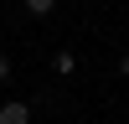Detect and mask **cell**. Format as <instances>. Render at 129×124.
Masks as SVG:
<instances>
[{"instance_id":"1","label":"cell","mask_w":129,"mask_h":124,"mask_svg":"<svg viewBox=\"0 0 129 124\" xmlns=\"http://www.w3.org/2000/svg\"><path fill=\"white\" fill-rule=\"evenodd\" d=\"M0 124H31V103H21V98L0 103Z\"/></svg>"},{"instance_id":"2","label":"cell","mask_w":129,"mask_h":124,"mask_svg":"<svg viewBox=\"0 0 129 124\" xmlns=\"http://www.w3.org/2000/svg\"><path fill=\"white\" fill-rule=\"evenodd\" d=\"M52 72H57V78H72V72H78V57H72L67 47H62V52H52Z\"/></svg>"},{"instance_id":"3","label":"cell","mask_w":129,"mask_h":124,"mask_svg":"<svg viewBox=\"0 0 129 124\" xmlns=\"http://www.w3.org/2000/svg\"><path fill=\"white\" fill-rule=\"evenodd\" d=\"M26 10H31V16H52V10H57V0H26Z\"/></svg>"},{"instance_id":"4","label":"cell","mask_w":129,"mask_h":124,"mask_svg":"<svg viewBox=\"0 0 129 124\" xmlns=\"http://www.w3.org/2000/svg\"><path fill=\"white\" fill-rule=\"evenodd\" d=\"M5 78H10V57L0 52V83H5Z\"/></svg>"},{"instance_id":"5","label":"cell","mask_w":129,"mask_h":124,"mask_svg":"<svg viewBox=\"0 0 129 124\" xmlns=\"http://www.w3.org/2000/svg\"><path fill=\"white\" fill-rule=\"evenodd\" d=\"M119 78H129V52H124V57H119Z\"/></svg>"}]
</instances>
